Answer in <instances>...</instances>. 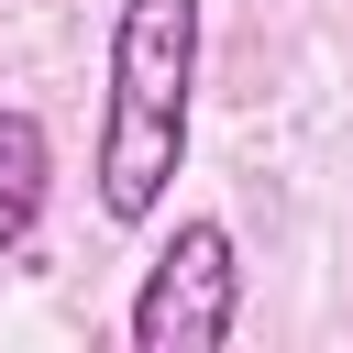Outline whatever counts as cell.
I'll list each match as a JSON object with an SVG mask.
<instances>
[{"instance_id":"7a4b0ae2","label":"cell","mask_w":353,"mask_h":353,"mask_svg":"<svg viewBox=\"0 0 353 353\" xmlns=\"http://www.w3.org/2000/svg\"><path fill=\"white\" fill-rule=\"evenodd\" d=\"M243 320V254H232V221H176L132 287V353H221Z\"/></svg>"},{"instance_id":"3957f363","label":"cell","mask_w":353,"mask_h":353,"mask_svg":"<svg viewBox=\"0 0 353 353\" xmlns=\"http://www.w3.org/2000/svg\"><path fill=\"white\" fill-rule=\"evenodd\" d=\"M44 188H55V143H44V121H33L22 99H0V254L33 243Z\"/></svg>"},{"instance_id":"6da1fadb","label":"cell","mask_w":353,"mask_h":353,"mask_svg":"<svg viewBox=\"0 0 353 353\" xmlns=\"http://www.w3.org/2000/svg\"><path fill=\"white\" fill-rule=\"evenodd\" d=\"M188 88H199V0H121L110 22V99H99V210L154 221L188 165Z\"/></svg>"}]
</instances>
